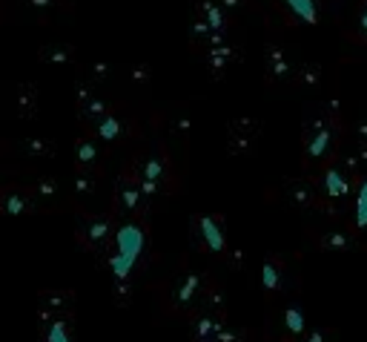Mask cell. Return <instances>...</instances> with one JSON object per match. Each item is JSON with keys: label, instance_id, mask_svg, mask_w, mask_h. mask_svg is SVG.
<instances>
[{"label": "cell", "instance_id": "d6986e66", "mask_svg": "<svg viewBox=\"0 0 367 342\" xmlns=\"http://www.w3.org/2000/svg\"><path fill=\"white\" fill-rule=\"evenodd\" d=\"M15 107H17V116L32 118L37 112V87L35 84H21L15 92Z\"/></svg>", "mask_w": 367, "mask_h": 342}, {"label": "cell", "instance_id": "f1b7e54d", "mask_svg": "<svg viewBox=\"0 0 367 342\" xmlns=\"http://www.w3.org/2000/svg\"><path fill=\"white\" fill-rule=\"evenodd\" d=\"M356 227L367 231V179L359 184V201H356Z\"/></svg>", "mask_w": 367, "mask_h": 342}, {"label": "cell", "instance_id": "277c9868", "mask_svg": "<svg viewBox=\"0 0 367 342\" xmlns=\"http://www.w3.org/2000/svg\"><path fill=\"white\" fill-rule=\"evenodd\" d=\"M118 231V213H81L78 216V236L81 248L86 251H104Z\"/></svg>", "mask_w": 367, "mask_h": 342}, {"label": "cell", "instance_id": "ac0fdd59", "mask_svg": "<svg viewBox=\"0 0 367 342\" xmlns=\"http://www.w3.org/2000/svg\"><path fill=\"white\" fill-rule=\"evenodd\" d=\"M75 164L78 167H98L101 164V147L92 136H86L75 144Z\"/></svg>", "mask_w": 367, "mask_h": 342}, {"label": "cell", "instance_id": "7c38bea8", "mask_svg": "<svg viewBox=\"0 0 367 342\" xmlns=\"http://www.w3.org/2000/svg\"><path fill=\"white\" fill-rule=\"evenodd\" d=\"M41 342H72V314L41 311Z\"/></svg>", "mask_w": 367, "mask_h": 342}, {"label": "cell", "instance_id": "4316f807", "mask_svg": "<svg viewBox=\"0 0 367 342\" xmlns=\"http://www.w3.org/2000/svg\"><path fill=\"white\" fill-rule=\"evenodd\" d=\"M299 87H316L321 84V66L313 64V61H304L296 66V78H293Z\"/></svg>", "mask_w": 367, "mask_h": 342}, {"label": "cell", "instance_id": "e0dca14e", "mask_svg": "<svg viewBox=\"0 0 367 342\" xmlns=\"http://www.w3.org/2000/svg\"><path fill=\"white\" fill-rule=\"evenodd\" d=\"M72 291H44L41 294V311L46 314H72Z\"/></svg>", "mask_w": 367, "mask_h": 342}, {"label": "cell", "instance_id": "5b68a950", "mask_svg": "<svg viewBox=\"0 0 367 342\" xmlns=\"http://www.w3.org/2000/svg\"><path fill=\"white\" fill-rule=\"evenodd\" d=\"M209 282L212 279L207 273H201V271H184V273H178L176 282L169 285V305L176 308V311L192 314Z\"/></svg>", "mask_w": 367, "mask_h": 342}, {"label": "cell", "instance_id": "d6a6232c", "mask_svg": "<svg viewBox=\"0 0 367 342\" xmlns=\"http://www.w3.org/2000/svg\"><path fill=\"white\" fill-rule=\"evenodd\" d=\"M26 3H32L35 9H49V6L57 3V0H26Z\"/></svg>", "mask_w": 367, "mask_h": 342}, {"label": "cell", "instance_id": "83f0119b", "mask_svg": "<svg viewBox=\"0 0 367 342\" xmlns=\"http://www.w3.org/2000/svg\"><path fill=\"white\" fill-rule=\"evenodd\" d=\"M284 325H287V331L293 334V336H301L304 334V314H301L299 305H290L284 311Z\"/></svg>", "mask_w": 367, "mask_h": 342}, {"label": "cell", "instance_id": "cb8c5ba5", "mask_svg": "<svg viewBox=\"0 0 367 342\" xmlns=\"http://www.w3.org/2000/svg\"><path fill=\"white\" fill-rule=\"evenodd\" d=\"M233 58H236L233 46H229V44H221V46H216V49L207 52V66H209L212 75H221L229 64H233Z\"/></svg>", "mask_w": 367, "mask_h": 342}, {"label": "cell", "instance_id": "4fadbf2b", "mask_svg": "<svg viewBox=\"0 0 367 342\" xmlns=\"http://www.w3.org/2000/svg\"><path fill=\"white\" fill-rule=\"evenodd\" d=\"M224 328L221 314H192V342H218Z\"/></svg>", "mask_w": 367, "mask_h": 342}, {"label": "cell", "instance_id": "f546056e", "mask_svg": "<svg viewBox=\"0 0 367 342\" xmlns=\"http://www.w3.org/2000/svg\"><path fill=\"white\" fill-rule=\"evenodd\" d=\"M129 75H132V81H141V84H147V81H149V66H147V64H141V66H132V69H129Z\"/></svg>", "mask_w": 367, "mask_h": 342}, {"label": "cell", "instance_id": "484cf974", "mask_svg": "<svg viewBox=\"0 0 367 342\" xmlns=\"http://www.w3.org/2000/svg\"><path fill=\"white\" fill-rule=\"evenodd\" d=\"M35 196L41 199L44 204H55L57 199H61V181H57L55 176H41L35 181Z\"/></svg>", "mask_w": 367, "mask_h": 342}, {"label": "cell", "instance_id": "ba28073f", "mask_svg": "<svg viewBox=\"0 0 367 342\" xmlns=\"http://www.w3.org/2000/svg\"><path fill=\"white\" fill-rule=\"evenodd\" d=\"M353 173L347 170L344 161H336V164H327L324 173L319 179V190L327 201H339V199H347L350 196V187H353Z\"/></svg>", "mask_w": 367, "mask_h": 342}, {"label": "cell", "instance_id": "1f68e13d", "mask_svg": "<svg viewBox=\"0 0 367 342\" xmlns=\"http://www.w3.org/2000/svg\"><path fill=\"white\" fill-rule=\"evenodd\" d=\"M227 262L233 264L236 271H241V268H244V253H241V251H229V253H227Z\"/></svg>", "mask_w": 367, "mask_h": 342}, {"label": "cell", "instance_id": "52a82bcc", "mask_svg": "<svg viewBox=\"0 0 367 342\" xmlns=\"http://www.w3.org/2000/svg\"><path fill=\"white\" fill-rule=\"evenodd\" d=\"M227 147H229V156H247L250 150L256 147L258 136H261V121L258 118H250V116H241V118H233L227 127Z\"/></svg>", "mask_w": 367, "mask_h": 342}, {"label": "cell", "instance_id": "44dd1931", "mask_svg": "<svg viewBox=\"0 0 367 342\" xmlns=\"http://www.w3.org/2000/svg\"><path fill=\"white\" fill-rule=\"evenodd\" d=\"M341 161L347 164V170L359 179L361 176V170L367 167V141H361V138H356V144L353 147H347L344 153H341Z\"/></svg>", "mask_w": 367, "mask_h": 342}, {"label": "cell", "instance_id": "603a6c76", "mask_svg": "<svg viewBox=\"0 0 367 342\" xmlns=\"http://www.w3.org/2000/svg\"><path fill=\"white\" fill-rule=\"evenodd\" d=\"M37 58L44 64H69L75 58V49L69 44H46L37 49Z\"/></svg>", "mask_w": 367, "mask_h": 342}, {"label": "cell", "instance_id": "3957f363", "mask_svg": "<svg viewBox=\"0 0 367 342\" xmlns=\"http://www.w3.org/2000/svg\"><path fill=\"white\" fill-rule=\"evenodd\" d=\"M147 204H149V196H147V190H144V184H141V176L135 173L132 164H126V167L121 170L118 181H115L112 210L118 213L121 219H126V216H144Z\"/></svg>", "mask_w": 367, "mask_h": 342}, {"label": "cell", "instance_id": "2e32d148", "mask_svg": "<svg viewBox=\"0 0 367 342\" xmlns=\"http://www.w3.org/2000/svg\"><path fill=\"white\" fill-rule=\"evenodd\" d=\"M98 167H78V173L72 176V193L75 199H92L98 190Z\"/></svg>", "mask_w": 367, "mask_h": 342}, {"label": "cell", "instance_id": "d590c367", "mask_svg": "<svg viewBox=\"0 0 367 342\" xmlns=\"http://www.w3.org/2000/svg\"><path fill=\"white\" fill-rule=\"evenodd\" d=\"M307 342H324V336H321V331H319V334H310V339H307Z\"/></svg>", "mask_w": 367, "mask_h": 342}, {"label": "cell", "instance_id": "30bf717a", "mask_svg": "<svg viewBox=\"0 0 367 342\" xmlns=\"http://www.w3.org/2000/svg\"><path fill=\"white\" fill-rule=\"evenodd\" d=\"M0 207H3L6 216H23V213L41 210V199L35 196V190L9 184V187H3V193H0Z\"/></svg>", "mask_w": 367, "mask_h": 342}, {"label": "cell", "instance_id": "9c48e42d", "mask_svg": "<svg viewBox=\"0 0 367 342\" xmlns=\"http://www.w3.org/2000/svg\"><path fill=\"white\" fill-rule=\"evenodd\" d=\"M284 199L299 207V210H324V196H321V190L316 181L310 179H293V181H287L284 187Z\"/></svg>", "mask_w": 367, "mask_h": 342}, {"label": "cell", "instance_id": "836d02e7", "mask_svg": "<svg viewBox=\"0 0 367 342\" xmlns=\"http://www.w3.org/2000/svg\"><path fill=\"white\" fill-rule=\"evenodd\" d=\"M356 138L367 141V121H359V124H356Z\"/></svg>", "mask_w": 367, "mask_h": 342}, {"label": "cell", "instance_id": "7402d4cb", "mask_svg": "<svg viewBox=\"0 0 367 342\" xmlns=\"http://www.w3.org/2000/svg\"><path fill=\"white\" fill-rule=\"evenodd\" d=\"M17 150H21L23 156L29 159H52L55 156V144L49 138H23V141H17Z\"/></svg>", "mask_w": 367, "mask_h": 342}, {"label": "cell", "instance_id": "6da1fadb", "mask_svg": "<svg viewBox=\"0 0 367 342\" xmlns=\"http://www.w3.org/2000/svg\"><path fill=\"white\" fill-rule=\"evenodd\" d=\"M115 253L109 256V268L115 282H126L132 268L141 262V256L149 248V236H147V224L138 216H126L118 222V231L112 236Z\"/></svg>", "mask_w": 367, "mask_h": 342}, {"label": "cell", "instance_id": "d4e9b609", "mask_svg": "<svg viewBox=\"0 0 367 342\" xmlns=\"http://www.w3.org/2000/svg\"><path fill=\"white\" fill-rule=\"evenodd\" d=\"M281 262L279 259H273V256H267L264 259V264H261V285H264V291H279L281 288Z\"/></svg>", "mask_w": 367, "mask_h": 342}, {"label": "cell", "instance_id": "ffe728a7", "mask_svg": "<svg viewBox=\"0 0 367 342\" xmlns=\"http://www.w3.org/2000/svg\"><path fill=\"white\" fill-rule=\"evenodd\" d=\"M316 242L321 251H356V239L344 231H324Z\"/></svg>", "mask_w": 367, "mask_h": 342}, {"label": "cell", "instance_id": "8992f818", "mask_svg": "<svg viewBox=\"0 0 367 342\" xmlns=\"http://www.w3.org/2000/svg\"><path fill=\"white\" fill-rule=\"evenodd\" d=\"M192 244L209 253H227V233L221 216H196L192 219Z\"/></svg>", "mask_w": 367, "mask_h": 342}, {"label": "cell", "instance_id": "7a4b0ae2", "mask_svg": "<svg viewBox=\"0 0 367 342\" xmlns=\"http://www.w3.org/2000/svg\"><path fill=\"white\" fill-rule=\"evenodd\" d=\"M135 173L141 176V184L147 190V196H158V193H172L176 190V170L169 164V156L161 150H152V153H138L132 161Z\"/></svg>", "mask_w": 367, "mask_h": 342}, {"label": "cell", "instance_id": "5bb4252c", "mask_svg": "<svg viewBox=\"0 0 367 342\" xmlns=\"http://www.w3.org/2000/svg\"><path fill=\"white\" fill-rule=\"evenodd\" d=\"M109 112H112V101L104 98V95H98V92L89 95V98H84V101H78V118L86 127H98Z\"/></svg>", "mask_w": 367, "mask_h": 342}, {"label": "cell", "instance_id": "8fae6325", "mask_svg": "<svg viewBox=\"0 0 367 342\" xmlns=\"http://www.w3.org/2000/svg\"><path fill=\"white\" fill-rule=\"evenodd\" d=\"M264 69H267V81H290V78H296V64L287 55V49L279 46V44L267 46Z\"/></svg>", "mask_w": 367, "mask_h": 342}, {"label": "cell", "instance_id": "4dcf8cb0", "mask_svg": "<svg viewBox=\"0 0 367 342\" xmlns=\"http://www.w3.org/2000/svg\"><path fill=\"white\" fill-rule=\"evenodd\" d=\"M218 3L227 9V15H236V12H241V9H244L247 0H218Z\"/></svg>", "mask_w": 367, "mask_h": 342}, {"label": "cell", "instance_id": "9a60e30c", "mask_svg": "<svg viewBox=\"0 0 367 342\" xmlns=\"http://www.w3.org/2000/svg\"><path fill=\"white\" fill-rule=\"evenodd\" d=\"M129 129H132V124L124 116H118V112H109V116L98 127H95V138H101V141H121L124 136H129Z\"/></svg>", "mask_w": 367, "mask_h": 342}, {"label": "cell", "instance_id": "e575fe53", "mask_svg": "<svg viewBox=\"0 0 367 342\" xmlns=\"http://www.w3.org/2000/svg\"><path fill=\"white\" fill-rule=\"evenodd\" d=\"M95 75H98V78H106L109 75V66H104V64H95V69H92Z\"/></svg>", "mask_w": 367, "mask_h": 342}]
</instances>
